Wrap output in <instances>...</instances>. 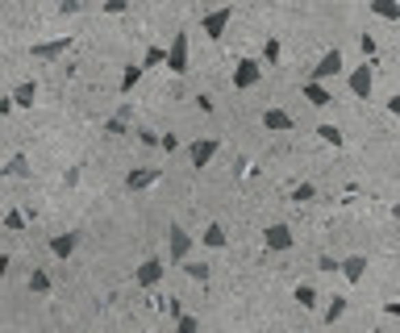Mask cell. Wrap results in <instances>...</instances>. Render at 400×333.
<instances>
[{"instance_id":"83f0119b","label":"cell","mask_w":400,"mask_h":333,"mask_svg":"<svg viewBox=\"0 0 400 333\" xmlns=\"http://www.w3.org/2000/svg\"><path fill=\"white\" fill-rule=\"evenodd\" d=\"M275 63H279V42L267 38V42H263V67H275Z\"/></svg>"},{"instance_id":"ffe728a7","label":"cell","mask_w":400,"mask_h":333,"mask_svg":"<svg viewBox=\"0 0 400 333\" xmlns=\"http://www.w3.org/2000/svg\"><path fill=\"white\" fill-rule=\"evenodd\" d=\"M138 79H142V63H129V67L121 71V84H117V88H121V96H129V92L138 88Z\"/></svg>"},{"instance_id":"8fae6325","label":"cell","mask_w":400,"mask_h":333,"mask_svg":"<svg viewBox=\"0 0 400 333\" xmlns=\"http://www.w3.org/2000/svg\"><path fill=\"white\" fill-rule=\"evenodd\" d=\"M129 121H134V104H121L117 113L105 121V134H109V138H121V134L129 130Z\"/></svg>"},{"instance_id":"4316f807","label":"cell","mask_w":400,"mask_h":333,"mask_svg":"<svg viewBox=\"0 0 400 333\" xmlns=\"http://www.w3.org/2000/svg\"><path fill=\"white\" fill-rule=\"evenodd\" d=\"M163 59H167V50H163V46H150L146 59H142V71H146V67H163Z\"/></svg>"},{"instance_id":"ba28073f","label":"cell","mask_w":400,"mask_h":333,"mask_svg":"<svg viewBox=\"0 0 400 333\" xmlns=\"http://www.w3.org/2000/svg\"><path fill=\"white\" fill-rule=\"evenodd\" d=\"M67 50H71V34H63V38H55V42H38L29 54H34L38 63H50V59H59V54H67Z\"/></svg>"},{"instance_id":"44dd1931","label":"cell","mask_w":400,"mask_h":333,"mask_svg":"<svg viewBox=\"0 0 400 333\" xmlns=\"http://www.w3.org/2000/svg\"><path fill=\"white\" fill-rule=\"evenodd\" d=\"M29 292H38V296H46V292H50V275H46L42 267H34V271H29Z\"/></svg>"},{"instance_id":"1f68e13d","label":"cell","mask_w":400,"mask_h":333,"mask_svg":"<svg viewBox=\"0 0 400 333\" xmlns=\"http://www.w3.org/2000/svg\"><path fill=\"white\" fill-rule=\"evenodd\" d=\"M159 146L171 154V150H179V138H175V134H159Z\"/></svg>"},{"instance_id":"484cf974","label":"cell","mask_w":400,"mask_h":333,"mask_svg":"<svg viewBox=\"0 0 400 333\" xmlns=\"http://www.w3.org/2000/svg\"><path fill=\"white\" fill-rule=\"evenodd\" d=\"M296 300H300V308H317V292H313V284H300V288H296Z\"/></svg>"},{"instance_id":"4fadbf2b","label":"cell","mask_w":400,"mask_h":333,"mask_svg":"<svg viewBox=\"0 0 400 333\" xmlns=\"http://www.w3.org/2000/svg\"><path fill=\"white\" fill-rule=\"evenodd\" d=\"M9 100H13V108H34V104H38V84H34V79H25V84H17Z\"/></svg>"},{"instance_id":"836d02e7","label":"cell","mask_w":400,"mask_h":333,"mask_svg":"<svg viewBox=\"0 0 400 333\" xmlns=\"http://www.w3.org/2000/svg\"><path fill=\"white\" fill-rule=\"evenodd\" d=\"M317 271H329V275H334V271H338V258H329V254H321V258H317Z\"/></svg>"},{"instance_id":"cb8c5ba5","label":"cell","mask_w":400,"mask_h":333,"mask_svg":"<svg viewBox=\"0 0 400 333\" xmlns=\"http://www.w3.org/2000/svg\"><path fill=\"white\" fill-rule=\"evenodd\" d=\"M317 138H321L325 146H342V130H338V125H329V121H325V125H317Z\"/></svg>"},{"instance_id":"4dcf8cb0","label":"cell","mask_w":400,"mask_h":333,"mask_svg":"<svg viewBox=\"0 0 400 333\" xmlns=\"http://www.w3.org/2000/svg\"><path fill=\"white\" fill-rule=\"evenodd\" d=\"M359 46H363V59H375V50H379V46H375V38H371V34H363V38H359Z\"/></svg>"},{"instance_id":"d4e9b609","label":"cell","mask_w":400,"mask_h":333,"mask_svg":"<svg viewBox=\"0 0 400 333\" xmlns=\"http://www.w3.org/2000/svg\"><path fill=\"white\" fill-rule=\"evenodd\" d=\"M342 317H346V296H334L329 308H325V325H334V321H342Z\"/></svg>"},{"instance_id":"52a82bcc","label":"cell","mask_w":400,"mask_h":333,"mask_svg":"<svg viewBox=\"0 0 400 333\" xmlns=\"http://www.w3.org/2000/svg\"><path fill=\"white\" fill-rule=\"evenodd\" d=\"M371 88H375V71H371V59H363V67L350 71V92H355L359 100H367Z\"/></svg>"},{"instance_id":"e0dca14e","label":"cell","mask_w":400,"mask_h":333,"mask_svg":"<svg viewBox=\"0 0 400 333\" xmlns=\"http://www.w3.org/2000/svg\"><path fill=\"white\" fill-rule=\"evenodd\" d=\"M263 125H267L271 134H288V130H292V117L284 113V108H267V113H263Z\"/></svg>"},{"instance_id":"d590c367","label":"cell","mask_w":400,"mask_h":333,"mask_svg":"<svg viewBox=\"0 0 400 333\" xmlns=\"http://www.w3.org/2000/svg\"><path fill=\"white\" fill-rule=\"evenodd\" d=\"M79 9H84L79 0H59V13H63V17H67V13H79Z\"/></svg>"},{"instance_id":"2e32d148","label":"cell","mask_w":400,"mask_h":333,"mask_svg":"<svg viewBox=\"0 0 400 333\" xmlns=\"http://www.w3.org/2000/svg\"><path fill=\"white\" fill-rule=\"evenodd\" d=\"M338 271L346 275V280H350V284H359V280H363V275H367V258H363V254H350L346 262H338Z\"/></svg>"},{"instance_id":"9c48e42d","label":"cell","mask_w":400,"mask_h":333,"mask_svg":"<svg viewBox=\"0 0 400 333\" xmlns=\"http://www.w3.org/2000/svg\"><path fill=\"white\" fill-rule=\"evenodd\" d=\"M213 154H217V138H196V142L188 146V158H192L196 171H200V166H209V162H213Z\"/></svg>"},{"instance_id":"f546056e","label":"cell","mask_w":400,"mask_h":333,"mask_svg":"<svg viewBox=\"0 0 400 333\" xmlns=\"http://www.w3.org/2000/svg\"><path fill=\"white\" fill-rule=\"evenodd\" d=\"M313 196H317V188H313V184H296V188H292V200H296V204H309Z\"/></svg>"},{"instance_id":"f35d334b","label":"cell","mask_w":400,"mask_h":333,"mask_svg":"<svg viewBox=\"0 0 400 333\" xmlns=\"http://www.w3.org/2000/svg\"><path fill=\"white\" fill-rule=\"evenodd\" d=\"M9 275V254H0V280Z\"/></svg>"},{"instance_id":"e575fe53","label":"cell","mask_w":400,"mask_h":333,"mask_svg":"<svg viewBox=\"0 0 400 333\" xmlns=\"http://www.w3.org/2000/svg\"><path fill=\"white\" fill-rule=\"evenodd\" d=\"M129 0H105V13H125Z\"/></svg>"},{"instance_id":"6da1fadb","label":"cell","mask_w":400,"mask_h":333,"mask_svg":"<svg viewBox=\"0 0 400 333\" xmlns=\"http://www.w3.org/2000/svg\"><path fill=\"white\" fill-rule=\"evenodd\" d=\"M229 21H234V5H221V9H213V13L200 17V29H205L209 42H221L225 29H229Z\"/></svg>"},{"instance_id":"7402d4cb","label":"cell","mask_w":400,"mask_h":333,"mask_svg":"<svg viewBox=\"0 0 400 333\" xmlns=\"http://www.w3.org/2000/svg\"><path fill=\"white\" fill-rule=\"evenodd\" d=\"M171 321H175V329H179V333H196V329H200V317H192V312H184V308H179Z\"/></svg>"},{"instance_id":"8992f818","label":"cell","mask_w":400,"mask_h":333,"mask_svg":"<svg viewBox=\"0 0 400 333\" xmlns=\"http://www.w3.org/2000/svg\"><path fill=\"white\" fill-rule=\"evenodd\" d=\"M163 275H167V262H163V258H146V262L134 271V280H138V288H159Z\"/></svg>"},{"instance_id":"5bb4252c","label":"cell","mask_w":400,"mask_h":333,"mask_svg":"<svg viewBox=\"0 0 400 333\" xmlns=\"http://www.w3.org/2000/svg\"><path fill=\"white\" fill-rule=\"evenodd\" d=\"M305 100H309L313 108H325V104H334V92H329L321 79H309V84H305Z\"/></svg>"},{"instance_id":"277c9868","label":"cell","mask_w":400,"mask_h":333,"mask_svg":"<svg viewBox=\"0 0 400 333\" xmlns=\"http://www.w3.org/2000/svg\"><path fill=\"white\" fill-rule=\"evenodd\" d=\"M342 67H346V59H342V50L338 46H329L325 54H321V59H317V67H313V79H338L342 75Z\"/></svg>"},{"instance_id":"9a60e30c","label":"cell","mask_w":400,"mask_h":333,"mask_svg":"<svg viewBox=\"0 0 400 333\" xmlns=\"http://www.w3.org/2000/svg\"><path fill=\"white\" fill-rule=\"evenodd\" d=\"M75 246H79V234H55V238H50V254H55V258H71Z\"/></svg>"},{"instance_id":"74e56055","label":"cell","mask_w":400,"mask_h":333,"mask_svg":"<svg viewBox=\"0 0 400 333\" xmlns=\"http://www.w3.org/2000/svg\"><path fill=\"white\" fill-rule=\"evenodd\" d=\"M9 113H13V100H9V96H0V117H9Z\"/></svg>"},{"instance_id":"5b68a950","label":"cell","mask_w":400,"mask_h":333,"mask_svg":"<svg viewBox=\"0 0 400 333\" xmlns=\"http://www.w3.org/2000/svg\"><path fill=\"white\" fill-rule=\"evenodd\" d=\"M259 79H263V63H259V59H238V67H234V88H238V92L255 88Z\"/></svg>"},{"instance_id":"d6986e66","label":"cell","mask_w":400,"mask_h":333,"mask_svg":"<svg viewBox=\"0 0 400 333\" xmlns=\"http://www.w3.org/2000/svg\"><path fill=\"white\" fill-rule=\"evenodd\" d=\"M200 242H205L209 250H221V246L229 242V238H225V225H217V221H213V225H209L205 234H200Z\"/></svg>"},{"instance_id":"3957f363","label":"cell","mask_w":400,"mask_h":333,"mask_svg":"<svg viewBox=\"0 0 400 333\" xmlns=\"http://www.w3.org/2000/svg\"><path fill=\"white\" fill-rule=\"evenodd\" d=\"M167 71L171 75H188V34H175L171 38V46H167Z\"/></svg>"},{"instance_id":"30bf717a","label":"cell","mask_w":400,"mask_h":333,"mask_svg":"<svg viewBox=\"0 0 400 333\" xmlns=\"http://www.w3.org/2000/svg\"><path fill=\"white\" fill-rule=\"evenodd\" d=\"M263 242H267V250H275V254H284V250H292V230L288 225H267V234H263Z\"/></svg>"},{"instance_id":"d6a6232c","label":"cell","mask_w":400,"mask_h":333,"mask_svg":"<svg viewBox=\"0 0 400 333\" xmlns=\"http://www.w3.org/2000/svg\"><path fill=\"white\" fill-rule=\"evenodd\" d=\"M5 225H9V230H17V234H21V230H25V217H21V212H9V217H5Z\"/></svg>"},{"instance_id":"f1b7e54d","label":"cell","mask_w":400,"mask_h":333,"mask_svg":"<svg viewBox=\"0 0 400 333\" xmlns=\"http://www.w3.org/2000/svg\"><path fill=\"white\" fill-rule=\"evenodd\" d=\"M5 171H9V175H29V158H25V154H13Z\"/></svg>"},{"instance_id":"8d00e7d4","label":"cell","mask_w":400,"mask_h":333,"mask_svg":"<svg viewBox=\"0 0 400 333\" xmlns=\"http://www.w3.org/2000/svg\"><path fill=\"white\" fill-rule=\"evenodd\" d=\"M138 138H142V146H159V134L155 130H138Z\"/></svg>"},{"instance_id":"603a6c76","label":"cell","mask_w":400,"mask_h":333,"mask_svg":"<svg viewBox=\"0 0 400 333\" xmlns=\"http://www.w3.org/2000/svg\"><path fill=\"white\" fill-rule=\"evenodd\" d=\"M179 267L188 271V280H196V284H209V267H205V262H188V258H184Z\"/></svg>"},{"instance_id":"7c38bea8","label":"cell","mask_w":400,"mask_h":333,"mask_svg":"<svg viewBox=\"0 0 400 333\" xmlns=\"http://www.w3.org/2000/svg\"><path fill=\"white\" fill-rule=\"evenodd\" d=\"M155 180H159V166H138V171L125 175V188H129V192H142V188H150Z\"/></svg>"},{"instance_id":"ac0fdd59","label":"cell","mask_w":400,"mask_h":333,"mask_svg":"<svg viewBox=\"0 0 400 333\" xmlns=\"http://www.w3.org/2000/svg\"><path fill=\"white\" fill-rule=\"evenodd\" d=\"M371 13L384 21H400V0H371Z\"/></svg>"},{"instance_id":"7a4b0ae2","label":"cell","mask_w":400,"mask_h":333,"mask_svg":"<svg viewBox=\"0 0 400 333\" xmlns=\"http://www.w3.org/2000/svg\"><path fill=\"white\" fill-rule=\"evenodd\" d=\"M192 254V234L184 225H167V258L171 262H184Z\"/></svg>"}]
</instances>
